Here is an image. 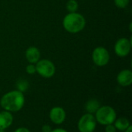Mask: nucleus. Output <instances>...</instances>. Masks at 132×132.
<instances>
[{
    "label": "nucleus",
    "instance_id": "5",
    "mask_svg": "<svg viewBox=\"0 0 132 132\" xmlns=\"http://www.w3.org/2000/svg\"><path fill=\"white\" fill-rule=\"evenodd\" d=\"M97 126V121L92 114H86L82 116L77 124L80 132H94Z\"/></svg>",
    "mask_w": 132,
    "mask_h": 132
},
{
    "label": "nucleus",
    "instance_id": "13",
    "mask_svg": "<svg viewBox=\"0 0 132 132\" xmlns=\"http://www.w3.org/2000/svg\"><path fill=\"white\" fill-rule=\"evenodd\" d=\"M114 127L116 128V129L119 130V131H125L130 125V121L125 118V117H121V118H118L117 120L114 121Z\"/></svg>",
    "mask_w": 132,
    "mask_h": 132
},
{
    "label": "nucleus",
    "instance_id": "3",
    "mask_svg": "<svg viewBox=\"0 0 132 132\" xmlns=\"http://www.w3.org/2000/svg\"><path fill=\"white\" fill-rule=\"evenodd\" d=\"M94 117L97 123L106 126L108 124H114L117 117V114L113 107L110 106H103L100 107L97 110Z\"/></svg>",
    "mask_w": 132,
    "mask_h": 132
},
{
    "label": "nucleus",
    "instance_id": "23",
    "mask_svg": "<svg viewBox=\"0 0 132 132\" xmlns=\"http://www.w3.org/2000/svg\"><path fill=\"white\" fill-rule=\"evenodd\" d=\"M4 131H5V130H2V129H0V132H5Z\"/></svg>",
    "mask_w": 132,
    "mask_h": 132
},
{
    "label": "nucleus",
    "instance_id": "22",
    "mask_svg": "<svg viewBox=\"0 0 132 132\" xmlns=\"http://www.w3.org/2000/svg\"><path fill=\"white\" fill-rule=\"evenodd\" d=\"M125 132H132V126L131 125H130L125 131Z\"/></svg>",
    "mask_w": 132,
    "mask_h": 132
},
{
    "label": "nucleus",
    "instance_id": "11",
    "mask_svg": "<svg viewBox=\"0 0 132 132\" xmlns=\"http://www.w3.org/2000/svg\"><path fill=\"white\" fill-rule=\"evenodd\" d=\"M26 58L30 64H36L40 59V51L36 47H30L26 51Z\"/></svg>",
    "mask_w": 132,
    "mask_h": 132
},
{
    "label": "nucleus",
    "instance_id": "17",
    "mask_svg": "<svg viewBox=\"0 0 132 132\" xmlns=\"http://www.w3.org/2000/svg\"><path fill=\"white\" fill-rule=\"evenodd\" d=\"M26 71L28 74L29 75H32L34 73L36 72V65L34 64H29L26 66Z\"/></svg>",
    "mask_w": 132,
    "mask_h": 132
},
{
    "label": "nucleus",
    "instance_id": "9",
    "mask_svg": "<svg viewBox=\"0 0 132 132\" xmlns=\"http://www.w3.org/2000/svg\"><path fill=\"white\" fill-rule=\"evenodd\" d=\"M117 82L121 86H128L132 83V72L125 69L120 72L117 76Z\"/></svg>",
    "mask_w": 132,
    "mask_h": 132
},
{
    "label": "nucleus",
    "instance_id": "10",
    "mask_svg": "<svg viewBox=\"0 0 132 132\" xmlns=\"http://www.w3.org/2000/svg\"><path fill=\"white\" fill-rule=\"evenodd\" d=\"M13 121V117L11 112L4 110L0 112V129L5 130L11 126Z\"/></svg>",
    "mask_w": 132,
    "mask_h": 132
},
{
    "label": "nucleus",
    "instance_id": "6",
    "mask_svg": "<svg viewBox=\"0 0 132 132\" xmlns=\"http://www.w3.org/2000/svg\"><path fill=\"white\" fill-rule=\"evenodd\" d=\"M92 60L96 65L100 67L104 66L109 62L110 54L105 47H96L92 53Z\"/></svg>",
    "mask_w": 132,
    "mask_h": 132
},
{
    "label": "nucleus",
    "instance_id": "16",
    "mask_svg": "<svg viewBox=\"0 0 132 132\" xmlns=\"http://www.w3.org/2000/svg\"><path fill=\"white\" fill-rule=\"evenodd\" d=\"M116 6L119 9H125L129 4L130 0H114Z\"/></svg>",
    "mask_w": 132,
    "mask_h": 132
},
{
    "label": "nucleus",
    "instance_id": "8",
    "mask_svg": "<svg viewBox=\"0 0 132 132\" xmlns=\"http://www.w3.org/2000/svg\"><path fill=\"white\" fill-rule=\"evenodd\" d=\"M50 119L55 124H61L66 119V112L60 107H53L50 111Z\"/></svg>",
    "mask_w": 132,
    "mask_h": 132
},
{
    "label": "nucleus",
    "instance_id": "21",
    "mask_svg": "<svg viewBox=\"0 0 132 132\" xmlns=\"http://www.w3.org/2000/svg\"><path fill=\"white\" fill-rule=\"evenodd\" d=\"M50 132H68V131H66L65 129H63V128H56V129L52 130Z\"/></svg>",
    "mask_w": 132,
    "mask_h": 132
},
{
    "label": "nucleus",
    "instance_id": "20",
    "mask_svg": "<svg viewBox=\"0 0 132 132\" xmlns=\"http://www.w3.org/2000/svg\"><path fill=\"white\" fill-rule=\"evenodd\" d=\"M14 132H30V131H29V130L28 128L22 127V128H17V129H16V130H15Z\"/></svg>",
    "mask_w": 132,
    "mask_h": 132
},
{
    "label": "nucleus",
    "instance_id": "18",
    "mask_svg": "<svg viewBox=\"0 0 132 132\" xmlns=\"http://www.w3.org/2000/svg\"><path fill=\"white\" fill-rule=\"evenodd\" d=\"M116 131H117V129H116V128L114 127V125L113 124L106 125L105 132H116Z\"/></svg>",
    "mask_w": 132,
    "mask_h": 132
},
{
    "label": "nucleus",
    "instance_id": "15",
    "mask_svg": "<svg viewBox=\"0 0 132 132\" xmlns=\"http://www.w3.org/2000/svg\"><path fill=\"white\" fill-rule=\"evenodd\" d=\"M17 88L18 90L23 93L25 91H26V89H28L29 88V82L26 80L24 79H21L17 82Z\"/></svg>",
    "mask_w": 132,
    "mask_h": 132
},
{
    "label": "nucleus",
    "instance_id": "12",
    "mask_svg": "<svg viewBox=\"0 0 132 132\" xmlns=\"http://www.w3.org/2000/svg\"><path fill=\"white\" fill-rule=\"evenodd\" d=\"M100 107H101V104L97 100L91 99L87 102V103L85 105V109L87 113L93 114L97 112V110L100 108Z\"/></svg>",
    "mask_w": 132,
    "mask_h": 132
},
{
    "label": "nucleus",
    "instance_id": "1",
    "mask_svg": "<svg viewBox=\"0 0 132 132\" xmlns=\"http://www.w3.org/2000/svg\"><path fill=\"white\" fill-rule=\"evenodd\" d=\"M25 97L22 92L12 90L6 93L1 99V107L9 112H18L24 106Z\"/></svg>",
    "mask_w": 132,
    "mask_h": 132
},
{
    "label": "nucleus",
    "instance_id": "7",
    "mask_svg": "<svg viewBox=\"0 0 132 132\" xmlns=\"http://www.w3.org/2000/svg\"><path fill=\"white\" fill-rule=\"evenodd\" d=\"M131 41L127 38H120L114 45V51L115 54L121 57H126L131 51Z\"/></svg>",
    "mask_w": 132,
    "mask_h": 132
},
{
    "label": "nucleus",
    "instance_id": "2",
    "mask_svg": "<svg viewBox=\"0 0 132 132\" xmlns=\"http://www.w3.org/2000/svg\"><path fill=\"white\" fill-rule=\"evenodd\" d=\"M85 18L80 13L76 12L68 13L63 20L64 29L70 33H77L83 30L85 27Z\"/></svg>",
    "mask_w": 132,
    "mask_h": 132
},
{
    "label": "nucleus",
    "instance_id": "19",
    "mask_svg": "<svg viewBox=\"0 0 132 132\" xmlns=\"http://www.w3.org/2000/svg\"><path fill=\"white\" fill-rule=\"evenodd\" d=\"M51 131H52V128L49 124H44L42 127V132H50Z\"/></svg>",
    "mask_w": 132,
    "mask_h": 132
},
{
    "label": "nucleus",
    "instance_id": "14",
    "mask_svg": "<svg viewBox=\"0 0 132 132\" xmlns=\"http://www.w3.org/2000/svg\"><path fill=\"white\" fill-rule=\"evenodd\" d=\"M66 7L69 12H74L78 9V3L76 0H69L67 3Z\"/></svg>",
    "mask_w": 132,
    "mask_h": 132
},
{
    "label": "nucleus",
    "instance_id": "4",
    "mask_svg": "<svg viewBox=\"0 0 132 132\" xmlns=\"http://www.w3.org/2000/svg\"><path fill=\"white\" fill-rule=\"evenodd\" d=\"M36 70L39 75L46 79L53 77L56 72L54 64L47 59L39 60V61L36 63Z\"/></svg>",
    "mask_w": 132,
    "mask_h": 132
}]
</instances>
